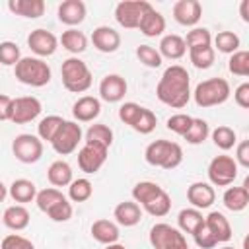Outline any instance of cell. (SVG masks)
I'll return each mask as SVG.
<instances>
[{
	"label": "cell",
	"instance_id": "6da1fadb",
	"mask_svg": "<svg viewBox=\"0 0 249 249\" xmlns=\"http://www.w3.org/2000/svg\"><path fill=\"white\" fill-rule=\"evenodd\" d=\"M156 95L163 105L173 109H183L191 99L189 72L179 64H171L169 68H165L156 86Z\"/></svg>",
	"mask_w": 249,
	"mask_h": 249
},
{
	"label": "cell",
	"instance_id": "7a4b0ae2",
	"mask_svg": "<svg viewBox=\"0 0 249 249\" xmlns=\"http://www.w3.org/2000/svg\"><path fill=\"white\" fill-rule=\"evenodd\" d=\"M132 198L150 216L161 218L171 210V196L154 181H140L132 187Z\"/></svg>",
	"mask_w": 249,
	"mask_h": 249
},
{
	"label": "cell",
	"instance_id": "3957f363",
	"mask_svg": "<svg viewBox=\"0 0 249 249\" xmlns=\"http://www.w3.org/2000/svg\"><path fill=\"white\" fill-rule=\"evenodd\" d=\"M144 160L154 165V167H161V169H175L177 165H181L183 161V150L177 142L171 140H154L146 146L144 150Z\"/></svg>",
	"mask_w": 249,
	"mask_h": 249
},
{
	"label": "cell",
	"instance_id": "277c9868",
	"mask_svg": "<svg viewBox=\"0 0 249 249\" xmlns=\"http://www.w3.org/2000/svg\"><path fill=\"white\" fill-rule=\"evenodd\" d=\"M16 80L31 86V88H43L51 82V66L37 56H21L19 62L14 66Z\"/></svg>",
	"mask_w": 249,
	"mask_h": 249
},
{
	"label": "cell",
	"instance_id": "5b68a950",
	"mask_svg": "<svg viewBox=\"0 0 249 249\" xmlns=\"http://www.w3.org/2000/svg\"><path fill=\"white\" fill-rule=\"evenodd\" d=\"M60 76H62V86L68 91H72V93H84V91H88L89 86H91V82H93L91 70L78 56H70V58H66L62 62Z\"/></svg>",
	"mask_w": 249,
	"mask_h": 249
},
{
	"label": "cell",
	"instance_id": "8992f818",
	"mask_svg": "<svg viewBox=\"0 0 249 249\" xmlns=\"http://www.w3.org/2000/svg\"><path fill=\"white\" fill-rule=\"evenodd\" d=\"M230 84L224 78H208L202 80L200 84H196L195 91L191 93L195 103L198 107H214V105H222L230 99Z\"/></svg>",
	"mask_w": 249,
	"mask_h": 249
},
{
	"label": "cell",
	"instance_id": "52a82bcc",
	"mask_svg": "<svg viewBox=\"0 0 249 249\" xmlns=\"http://www.w3.org/2000/svg\"><path fill=\"white\" fill-rule=\"evenodd\" d=\"M150 245L154 249H189L185 235L169 224H154L150 228Z\"/></svg>",
	"mask_w": 249,
	"mask_h": 249
},
{
	"label": "cell",
	"instance_id": "ba28073f",
	"mask_svg": "<svg viewBox=\"0 0 249 249\" xmlns=\"http://www.w3.org/2000/svg\"><path fill=\"white\" fill-rule=\"evenodd\" d=\"M152 8L150 2L146 0H123L115 6V19L119 25L126 29H138L144 14Z\"/></svg>",
	"mask_w": 249,
	"mask_h": 249
},
{
	"label": "cell",
	"instance_id": "9c48e42d",
	"mask_svg": "<svg viewBox=\"0 0 249 249\" xmlns=\"http://www.w3.org/2000/svg\"><path fill=\"white\" fill-rule=\"evenodd\" d=\"M237 163L231 156H216L212 158V161L208 163V181L214 187H228L235 181L237 177Z\"/></svg>",
	"mask_w": 249,
	"mask_h": 249
},
{
	"label": "cell",
	"instance_id": "30bf717a",
	"mask_svg": "<svg viewBox=\"0 0 249 249\" xmlns=\"http://www.w3.org/2000/svg\"><path fill=\"white\" fill-rule=\"evenodd\" d=\"M80 142H82V126L76 121H64L58 132L54 134V138L51 140V146L56 154L68 156L78 148Z\"/></svg>",
	"mask_w": 249,
	"mask_h": 249
},
{
	"label": "cell",
	"instance_id": "8fae6325",
	"mask_svg": "<svg viewBox=\"0 0 249 249\" xmlns=\"http://www.w3.org/2000/svg\"><path fill=\"white\" fill-rule=\"evenodd\" d=\"M12 152L21 163H35L43 156V140L35 134H18L12 142Z\"/></svg>",
	"mask_w": 249,
	"mask_h": 249
},
{
	"label": "cell",
	"instance_id": "7c38bea8",
	"mask_svg": "<svg viewBox=\"0 0 249 249\" xmlns=\"http://www.w3.org/2000/svg\"><path fill=\"white\" fill-rule=\"evenodd\" d=\"M43 111V105L37 97L33 95H23L14 99V111H12V123L14 124H25L35 121Z\"/></svg>",
	"mask_w": 249,
	"mask_h": 249
},
{
	"label": "cell",
	"instance_id": "4fadbf2b",
	"mask_svg": "<svg viewBox=\"0 0 249 249\" xmlns=\"http://www.w3.org/2000/svg\"><path fill=\"white\" fill-rule=\"evenodd\" d=\"M107 150L105 146L99 144H84L78 152V165L84 173H95L101 169V165L107 160Z\"/></svg>",
	"mask_w": 249,
	"mask_h": 249
},
{
	"label": "cell",
	"instance_id": "5bb4252c",
	"mask_svg": "<svg viewBox=\"0 0 249 249\" xmlns=\"http://www.w3.org/2000/svg\"><path fill=\"white\" fill-rule=\"evenodd\" d=\"M27 47L31 49V53L37 54V58H43L54 54V51L58 49V39L54 33L39 27L27 35Z\"/></svg>",
	"mask_w": 249,
	"mask_h": 249
},
{
	"label": "cell",
	"instance_id": "9a60e30c",
	"mask_svg": "<svg viewBox=\"0 0 249 249\" xmlns=\"http://www.w3.org/2000/svg\"><path fill=\"white\" fill-rule=\"evenodd\" d=\"M202 18V6L198 0H177L173 4V19L179 25L193 27Z\"/></svg>",
	"mask_w": 249,
	"mask_h": 249
},
{
	"label": "cell",
	"instance_id": "2e32d148",
	"mask_svg": "<svg viewBox=\"0 0 249 249\" xmlns=\"http://www.w3.org/2000/svg\"><path fill=\"white\" fill-rule=\"evenodd\" d=\"M126 80L121 74H107L99 82V97L107 103H119L126 95Z\"/></svg>",
	"mask_w": 249,
	"mask_h": 249
},
{
	"label": "cell",
	"instance_id": "e0dca14e",
	"mask_svg": "<svg viewBox=\"0 0 249 249\" xmlns=\"http://www.w3.org/2000/svg\"><path fill=\"white\" fill-rule=\"evenodd\" d=\"M187 200L193 204V208L200 210V208H210L216 200V193L214 187L210 183L204 181H196L193 185H189L187 189Z\"/></svg>",
	"mask_w": 249,
	"mask_h": 249
},
{
	"label": "cell",
	"instance_id": "ac0fdd59",
	"mask_svg": "<svg viewBox=\"0 0 249 249\" xmlns=\"http://www.w3.org/2000/svg\"><path fill=\"white\" fill-rule=\"evenodd\" d=\"M91 43L99 53H115L121 47V35L109 25H99L91 33Z\"/></svg>",
	"mask_w": 249,
	"mask_h": 249
},
{
	"label": "cell",
	"instance_id": "d6986e66",
	"mask_svg": "<svg viewBox=\"0 0 249 249\" xmlns=\"http://www.w3.org/2000/svg\"><path fill=\"white\" fill-rule=\"evenodd\" d=\"M58 19L64 23V25H80L84 19H86V4L82 0H64L58 4Z\"/></svg>",
	"mask_w": 249,
	"mask_h": 249
},
{
	"label": "cell",
	"instance_id": "ffe728a7",
	"mask_svg": "<svg viewBox=\"0 0 249 249\" xmlns=\"http://www.w3.org/2000/svg\"><path fill=\"white\" fill-rule=\"evenodd\" d=\"M101 113V101L93 95H84L72 105V115L78 123H89L95 121Z\"/></svg>",
	"mask_w": 249,
	"mask_h": 249
},
{
	"label": "cell",
	"instance_id": "44dd1931",
	"mask_svg": "<svg viewBox=\"0 0 249 249\" xmlns=\"http://www.w3.org/2000/svg\"><path fill=\"white\" fill-rule=\"evenodd\" d=\"M204 226L208 228V231L212 233L216 243H226L231 239V226L222 212H210L204 218Z\"/></svg>",
	"mask_w": 249,
	"mask_h": 249
},
{
	"label": "cell",
	"instance_id": "7402d4cb",
	"mask_svg": "<svg viewBox=\"0 0 249 249\" xmlns=\"http://www.w3.org/2000/svg\"><path fill=\"white\" fill-rule=\"evenodd\" d=\"M113 218L119 226H124V228H132L140 222L142 218V208L134 202V200H124V202H119L113 210Z\"/></svg>",
	"mask_w": 249,
	"mask_h": 249
},
{
	"label": "cell",
	"instance_id": "603a6c76",
	"mask_svg": "<svg viewBox=\"0 0 249 249\" xmlns=\"http://www.w3.org/2000/svg\"><path fill=\"white\" fill-rule=\"evenodd\" d=\"M91 237L97 241V243H103V245H111V243H117L119 241V235H121V231H119V226L115 224V222H111V220H105V218H101V220H95L93 224H91Z\"/></svg>",
	"mask_w": 249,
	"mask_h": 249
},
{
	"label": "cell",
	"instance_id": "cb8c5ba5",
	"mask_svg": "<svg viewBox=\"0 0 249 249\" xmlns=\"http://www.w3.org/2000/svg\"><path fill=\"white\" fill-rule=\"evenodd\" d=\"M160 56L163 58H169V60H177L181 56H185L187 53V45H185V39L175 35V33H169V35H163L161 41H160V49H158Z\"/></svg>",
	"mask_w": 249,
	"mask_h": 249
},
{
	"label": "cell",
	"instance_id": "d4e9b609",
	"mask_svg": "<svg viewBox=\"0 0 249 249\" xmlns=\"http://www.w3.org/2000/svg\"><path fill=\"white\" fill-rule=\"evenodd\" d=\"M29 220H31V216H29V212H27V208H25L23 204L8 206V208L4 210V214H2L4 226L10 228V230H14V231L25 230V228L29 226Z\"/></svg>",
	"mask_w": 249,
	"mask_h": 249
},
{
	"label": "cell",
	"instance_id": "484cf974",
	"mask_svg": "<svg viewBox=\"0 0 249 249\" xmlns=\"http://www.w3.org/2000/svg\"><path fill=\"white\" fill-rule=\"evenodd\" d=\"M8 10L16 16L37 19L45 14V2L43 0H10Z\"/></svg>",
	"mask_w": 249,
	"mask_h": 249
},
{
	"label": "cell",
	"instance_id": "4316f807",
	"mask_svg": "<svg viewBox=\"0 0 249 249\" xmlns=\"http://www.w3.org/2000/svg\"><path fill=\"white\" fill-rule=\"evenodd\" d=\"M222 202L228 210L231 212H241L247 208L249 204V189H247V181L243 187H228L224 196H222Z\"/></svg>",
	"mask_w": 249,
	"mask_h": 249
},
{
	"label": "cell",
	"instance_id": "83f0119b",
	"mask_svg": "<svg viewBox=\"0 0 249 249\" xmlns=\"http://www.w3.org/2000/svg\"><path fill=\"white\" fill-rule=\"evenodd\" d=\"M138 29H140V33L146 35V37H158V35H161V33L165 31V18L152 6V8L144 14V18H142Z\"/></svg>",
	"mask_w": 249,
	"mask_h": 249
},
{
	"label": "cell",
	"instance_id": "f1b7e54d",
	"mask_svg": "<svg viewBox=\"0 0 249 249\" xmlns=\"http://www.w3.org/2000/svg\"><path fill=\"white\" fill-rule=\"evenodd\" d=\"M47 179L53 187H68L72 183V167L64 160H56L47 169Z\"/></svg>",
	"mask_w": 249,
	"mask_h": 249
},
{
	"label": "cell",
	"instance_id": "f546056e",
	"mask_svg": "<svg viewBox=\"0 0 249 249\" xmlns=\"http://www.w3.org/2000/svg\"><path fill=\"white\" fill-rule=\"evenodd\" d=\"M8 195L14 198V202L25 204V202L35 200V196H37V187H35V183L29 181V179H16V181L8 187Z\"/></svg>",
	"mask_w": 249,
	"mask_h": 249
},
{
	"label": "cell",
	"instance_id": "4dcf8cb0",
	"mask_svg": "<svg viewBox=\"0 0 249 249\" xmlns=\"http://www.w3.org/2000/svg\"><path fill=\"white\" fill-rule=\"evenodd\" d=\"M60 45H62V49H66L68 53L80 54V53H84V51L88 49V37H86L80 29L70 27V29L62 31V35H60Z\"/></svg>",
	"mask_w": 249,
	"mask_h": 249
},
{
	"label": "cell",
	"instance_id": "1f68e13d",
	"mask_svg": "<svg viewBox=\"0 0 249 249\" xmlns=\"http://www.w3.org/2000/svg\"><path fill=\"white\" fill-rule=\"evenodd\" d=\"M177 224H179L181 233H191L193 235L204 224V216L196 208H183L177 216Z\"/></svg>",
	"mask_w": 249,
	"mask_h": 249
},
{
	"label": "cell",
	"instance_id": "d6a6232c",
	"mask_svg": "<svg viewBox=\"0 0 249 249\" xmlns=\"http://www.w3.org/2000/svg\"><path fill=\"white\" fill-rule=\"evenodd\" d=\"M91 195H93V185L86 177L72 179V183L68 185V198L72 202H86L91 198Z\"/></svg>",
	"mask_w": 249,
	"mask_h": 249
},
{
	"label": "cell",
	"instance_id": "836d02e7",
	"mask_svg": "<svg viewBox=\"0 0 249 249\" xmlns=\"http://www.w3.org/2000/svg\"><path fill=\"white\" fill-rule=\"evenodd\" d=\"M88 144H99V146H105L109 148L113 144V130L107 126V124H91L88 130H86V140Z\"/></svg>",
	"mask_w": 249,
	"mask_h": 249
},
{
	"label": "cell",
	"instance_id": "e575fe53",
	"mask_svg": "<svg viewBox=\"0 0 249 249\" xmlns=\"http://www.w3.org/2000/svg\"><path fill=\"white\" fill-rule=\"evenodd\" d=\"M62 123H64V119L58 117V115H47V117H43L39 121V124H37V136L41 140L51 142L54 138V134L58 132V128H60Z\"/></svg>",
	"mask_w": 249,
	"mask_h": 249
},
{
	"label": "cell",
	"instance_id": "d590c367",
	"mask_svg": "<svg viewBox=\"0 0 249 249\" xmlns=\"http://www.w3.org/2000/svg\"><path fill=\"white\" fill-rule=\"evenodd\" d=\"M187 51H195V49H204V47H212V35L206 27H193L187 33L185 39Z\"/></svg>",
	"mask_w": 249,
	"mask_h": 249
},
{
	"label": "cell",
	"instance_id": "8d00e7d4",
	"mask_svg": "<svg viewBox=\"0 0 249 249\" xmlns=\"http://www.w3.org/2000/svg\"><path fill=\"white\" fill-rule=\"evenodd\" d=\"M210 134H212V140H214V144H216L220 150H224V152L231 150V148L235 146V142H237L235 130H233V128H230V126H226V124H222V126H216V128H214Z\"/></svg>",
	"mask_w": 249,
	"mask_h": 249
},
{
	"label": "cell",
	"instance_id": "74e56055",
	"mask_svg": "<svg viewBox=\"0 0 249 249\" xmlns=\"http://www.w3.org/2000/svg\"><path fill=\"white\" fill-rule=\"evenodd\" d=\"M214 45L220 53L224 54H233L235 51H239V37L233 33V31H220L216 37H214Z\"/></svg>",
	"mask_w": 249,
	"mask_h": 249
},
{
	"label": "cell",
	"instance_id": "f35d334b",
	"mask_svg": "<svg viewBox=\"0 0 249 249\" xmlns=\"http://www.w3.org/2000/svg\"><path fill=\"white\" fill-rule=\"evenodd\" d=\"M208 134H210L208 123H206L204 119H193V124H191V128L187 130V134H185L183 138H185L189 144L196 146V144H202V142L208 138Z\"/></svg>",
	"mask_w": 249,
	"mask_h": 249
},
{
	"label": "cell",
	"instance_id": "ab89813d",
	"mask_svg": "<svg viewBox=\"0 0 249 249\" xmlns=\"http://www.w3.org/2000/svg\"><path fill=\"white\" fill-rule=\"evenodd\" d=\"M189 58L193 62L195 68L198 70H206L214 64V58H216V51L214 47H204V49H195V51H189Z\"/></svg>",
	"mask_w": 249,
	"mask_h": 249
},
{
	"label": "cell",
	"instance_id": "60d3db41",
	"mask_svg": "<svg viewBox=\"0 0 249 249\" xmlns=\"http://www.w3.org/2000/svg\"><path fill=\"white\" fill-rule=\"evenodd\" d=\"M62 198H66V196H64L56 187H47V189H43V191H37L35 202H37V208L47 214V210H49L53 204H56L58 200H62Z\"/></svg>",
	"mask_w": 249,
	"mask_h": 249
},
{
	"label": "cell",
	"instance_id": "b9f144b4",
	"mask_svg": "<svg viewBox=\"0 0 249 249\" xmlns=\"http://www.w3.org/2000/svg\"><path fill=\"white\" fill-rule=\"evenodd\" d=\"M228 70L235 76H249V53L247 51H235L228 60Z\"/></svg>",
	"mask_w": 249,
	"mask_h": 249
},
{
	"label": "cell",
	"instance_id": "7bdbcfd3",
	"mask_svg": "<svg viewBox=\"0 0 249 249\" xmlns=\"http://www.w3.org/2000/svg\"><path fill=\"white\" fill-rule=\"evenodd\" d=\"M136 56H138V60H140L144 66H148V68H160L161 62H163V58L160 56V53H158L154 47H150V45H140V47H136Z\"/></svg>",
	"mask_w": 249,
	"mask_h": 249
},
{
	"label": "cell",
	"instance_id": "ee69618b",
	"mask_svg": "<svg viewBox=\"0 0 249 249\" xmlns=\"http://www.w3.org/2000/svg\"><path fill=\"white\" fill-rule=\"evenodd\" d=\"M21 58L19 47L14 41H2L0 43V64L4 66H16Z\"/></svg>",
	"mask_w": 249,
	"mask_h": 249
},
{
	"label": "cell",
	"instance_id": "f6af8a7d",
	"mask_svg": "<svg viewBox=\"0 0 249 249\" xmlns=\"http://www.w3.org/2000/svg\"><path fill=\"white\" fill-rule=\"evenodd\" d=\"M74 214V208L72 204L68 202V198H62L58 200L56 204H53L49 210H47V216L53 220V222H68Z\"/></svg>",
	"mask_w": 249,
	"mask_h": 249
},
{
	"label": "cell",
	"instance_id": "bcb514c9",
	"mask_svg": "<svg viewBox=\"0 0 249 249\" xmlns=\"http://www.w3.org/2000/svg\"><path fill=\"white\" fill-rule=\"evenodd\" d=\"M156 124H158L156 115H154L150 109L142 107V111H140V115H138L136 123H134L130 128H134V130H136V132H140V134H150V132L156 128Z\"/></svg>",
	"mask_w": 249,
	"mask_h": 249
},
{
	"label": "cell",
	"instance_id": "7dc6e473",
	"mask_svg": "<svg viewBox=\"0 0 249 249\" xmlns=\"http://www.w3.org/2000/svg\"><path fill=\"white\" fill-rule=\"evenodd\" d=\"M191 124H193V117H191V115L177 113V115H171V117L167 119V124H165V126H167L171 132H175V134H179V136H185L187 130L191 128Z\"/></svg>",
	"mask_w": 249,
	"mask_h": 249
},
{
	"label": "cell",
	"instance_id": "c3c4849f",
	"mask_svg": "<svg viewBox=\"0 0 249 249\" xmlns=\"http://www.w3.org/2000/svg\"><path fill=\"white\" fill-rule=\"evenodd\" d=\"M140 111H142V105H138V103H134V101H126V103H123V105L119 107V119H121L124 124L132 126V124L136 123Z\"/></svg>",
	"mask_w": 249,
	"mask_h": 249
},
{
	"label": "cell",
	"instance_id": "681fc988",
	"mask_svg": "<svg viewBox=\"0 0 249 249\" xmlns=\"http://www.w3.org/2000/svg\"><path fill=\"white\" fill-rule=\"evenodd\" d=\"M0 249H35V245L23 237V235H18V233H10L2 239L0 243Z\"/></svg>",
	"mask_w": 249,
	"mask_h": 249
},
{
	"label": "cell",
	"instance_id": "f907efd6",
	"mask_svg": "<svg viewBox=\"0 0 249 249\" xmlns=\"http://www.w3.org/2000/svg\"><path fill=\"white\" fill-rule=\"evenodd\" d=\"M193 239H195V243L200 247V249H212V247H216L218 243H216V239L212 237V233L208 231V228L202 224L195 233H193Z\"/></svg>",
	"mask_w": 249,
	"mask_h": 249
},
{
	"label": "cell",
	"instance_id": "816d5d0a",
	"mask_svg": "<svg viewBox=\"0 0 249 249\" xmlns=\"http://www.w3.org/2000/svg\"><path fill=\"white\" fill-rule=\"evenodd\" d=\"M233 99H235V103H237L241 109H249V84H247V82H243V84H239V86L235 88Z\"/></svg>",
	"mask_w": 249,
	"mask_h": 249
},
{
	"label": "cell",
	"instance_id": "f5cc1de1",
	"mask_svg": "<svg viewBox=\"0 0 249 249\" xmlns=\"http://www.w3.org/2000/svg\"><path fill=\"white\" fill-rule=\"evenodd\" d=\"M235 163L241 167H249V140H243L237 144V152H235Z\"/></svg>",
	"mask_w": 249,
	"mask_h": 249
},
{
	"label": "cell",
	"instance_id": "db71d44e",
	"mask_svg": "<svg viewBox=\"0 0 249 249\" xmlns=\"http://www.w3.org/2000/svg\"><path fill=\"white\" fill-rule=\"evenodd\" d=\"M14 111V99L10 95L0 93V121H10Z\"/></svg>",
	"mask_w": 249,
	"mask_h": 249
},
{
	"label": "cell",
	"instance_id": "11a10c76",
	"mask_svg": "<svg viewBox=\"0 0 249 249\" xmlns=\"http://www.w3.org/2000/svg\"><path fill=\"white\" fill-rule=\"evenodd\" d=\"M247 8H249V0H243L241 6H239V12H241V19H243V21H249V12H247Z\"/></svg>",
	"mask_w": 249,
	"mask_h": 249
},
{
	"label": "cell",
	"instance_id": "9f6ffc18",
	"mask_svg": "<svg viewBox=\"0 0 249 249\" xmlns=\"http://www.w3.org/2000/svg\"><path fill=\"white\" fill-rule=\"evenodd\" d=\"M6 196H8V187L0 181V202H4V198H6Z\"/></svg>",
	"mask_w": 249,
	"mask_h": 249
},
{
	"label": "cell",
	"instance_id": "6f0895ef",
	"mask_svg": "<svg viewBox=\"0 0 249 249\" xmlns=\"http://www.w3.org/2000/svg\"><path fill=\"white\" fill-rule=\"evenodd\" d=\"M105 249H126L124 245H121L119 241L117 243H111V245H105Z\"/></svg>",
	"mask_w": 249,
	"mask_h": 249
},
{
	"label": "cell",
	"instance_id": "680465c9",
	"mask_svg": "<svg viewBox=\"0 0 249 249\" xmlns=\"http://www.w3.org/2000/svg\"><path fill=\"white\" fill-rule=\"evenodd\" d=\"M222 249H233V247H230V245H226V247H222Z\"/></svg>",
	"mask_w": 249,
	"mask_h": 249
}]
</instances>
